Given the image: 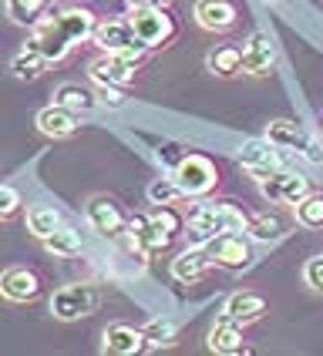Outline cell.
<instances>
[{"instance_id":"19","label":"cell","mask_w":323,"mask_h":356,"mask_svg":"<svg viewBox=\"0 0 323 356\" xmlns=\"http://www.w3.org/2000/svg\"><path fill=\"white\" fill-rule=\"evenodd\" d=\"M148 346L145 333L132 330V326H108L104 330V353H115V356H135Z\"/></svg>"},{"instance_id":"20","label":"cell","mask_w":323,"mask_h":356,"mask_svg":"<svg viewBox=\"0 0 323 356\" xmlns=\"http://www.w3.org/2000/svg\"><path fill=\"white\" fill-rule=\"evenodd\" d=\"M196 20L205 31H229L236 24V7L229 0H199L196 3Z\"/></svg>"},{"instance_id":"3","label":"cell","mask_w":323,"mask_h":356,"mask_svg":"<svg viewBox=\"0 0 323 356\" xmlns=\"http://www.w3.org/2000/svg\"><path fill=\"white\" fill-rule=\"evenodd\" d=\"M98 309V293L95 286H64L51 296V313L64 323L71 319H81V316H91Z\"/></svg>"},{"instance_id":"35","label":"cell","mask_w":323,"mask_h":356,"mask_svg":"<svg viewBox=\"0 0 323 356\" xmlns=\"http://www.w3.org/2000/svg\"><path fill=\"white\" fill-rule=\"evenodd\" d=\"M98 101L101 104H108V108H121V104H125L121 84H98Z\"/></svg>"},{"instance_id":"31","label":"cell","mask_w":323,"mask_h":356,"mask_svg":"<svg viewBox=\"0 0 323 356\" xmlns=\"http://www.w3.org/2000/svg\"><path fill=\"white\" fill-rule=\"evenodd\" d=\"M145 339H148V346H172L175 343V323L172 319H152L145 326Z\"/></svg>"},{"instance_id":"17","label":"cell","mask_w":323,"mask_h":356,"mask_svg":"<svg viewBox=\"0 0 323 356\" xmlns=\"http://www.w3.org/2000/svg\"><path fill=\"white\" fill-rule=\"evenodd\" d=\"M209 266H212L209 252L202 245H192V249H185V252H179V256L172 259V276L179 279V282H199Z\"/></svg>"},{"instance_id":"7","label":"cell","mask_w":323,"mask_h":356,"mask_svg":"<svg viewBox=\"0 0 323 356\" xmlns=\"http://www.w3.org/2000/svg\"><path fill=\"white\" fill-rule=\"evenodd\" d=\"M212 262H219V266H229V269H242V266H249V242L236 232H219L216 238H209L205 245H202Z\"/></svg>"},{"instance_id":"24","label":"cell","mask_w":323,"mask_h":356,"mask_svg":"<svg viewBox=\"0 0 323 356\" xmlns=\"http://www.w3.org/2000/svg\"><path fill=\"white\" fill-rule=\"evenodd\" d=\"M47 3L51 0H7V17L14 24H20V27L38 24L44 17V10H47Z\"/></svg>"},{"instance_id":"2","label":"cell","mask_w":323,"mask_h":356,"mask_svg":"<svg viewBox=\"0 0 323 356\" xmlns=\"http://www.w3.org/2000/svg\"><path fill=\"white\" fill-rule=\"evenodd\" d=\"M145 54H148V47L141 44V47H132V51H115L108 58H98L91 64V78L98 84H128L135 67L145 60Z\"/></svg>"},{"instance_id":"11","label":"cell","mask_w":323,"mask_h":356,"mask_svg":"<svg viewBox=\"0 0 323 356\" xmlns=\"http://www.w3.org/2000/svg\"><path fill=\"white\" fill-rule=\"evenodd\" d=\"M95 44H98L101 51H108V54L141 47V40H139V34H135V27H132V20H108V24H98Z\"/></svg>"},{"instance_id":"34","label":"cell","mask_w":323,"mask_h":356,"mask_svg":"<svg viewBox=\"0 0 323 356\" xmlns=\"http://www.w3.org/2000/svg\"><path fill=\"white\" fill-rule=\"evenodd\" d=\"M303 279H306V286H310V289L323 293V256H313L310 262H306V269H303Z\"/></svg>"},{"instance_id":"12","label":"cell","mask_w":323,"mask_h":356,"mask_svg":"<svg viewBox=\"0 0 323 356\" xmlns=\"http://www.w3.org/2000/svg\"><path fill=\"white\" fill-rule=\"evenodd\" d=\"M27 47L40 51V54L47 58V64H51V60L68 58V51H71L74 44L68 40V34H64L58 24H54V17H51V20H44V24H38V31H34V38H31Z\"/></svg>"},{"instance_id":"27","label":"cell","mask_w":323,"mask_h":356,"mask_svg":"<svg viewBox=\"0 0 323 356\" xmlns=\"http://www.w3.org/2000/svg\"><path fill=\"white\" fill-rule=\"evenodd\" d=\"M27 225H31V232H34L38 238H47L54 229H61V216L54 212V209L38 205V209H31V212H27Z\"/></svg>"},{"instance_id":"15","label":"cell","mask_w":323,"mask_h":356,"mask_svg":"<svg viewBox=\"0 0 323 356\" xmlns=\"http://www.w3.org/2000/svg\"><path fill=\"white\" fill-rule=\"evenodd\" d=\"M209 350H212V353H222V356H236L246 350V346H242V330L233 316L222 313V319L209 330Z\"/></svg>"},{"instance_id":"23","label":"cell","mask_w":323,"mask_h":356,"mask_svg":"<svg viewBox=\"0 0 323 356\" xmlns=\"http://www.w3.org/2000/svg\"><path fill=\"white\" fill-rule=\"evenodd\" d=\"M239 67H242V51L239 47H233V44L216 47V51L209 54V71L219 74V78H233Z\"/></svg>"},{"instance_id":"36","label":"cell","mask_w":323,"mask_h":356,"mask_svg":"<svg viewBox=\"0 0 323 356\" xmlns=\"http://www.w3.org/2000/svg\"><path fill=\"white\" fill-rule=\"evenodd\" d=\"M20 205V195L10 188V185H0V218H10L17 212Z\"/></svg>"},{"instance_id":"9","label":"cell","mask_w":323,"mask_h":356,"mask_svg":"<svg viewBox=\"0 0 323 356\" xmlns=\"http://www.w3.org/2000/svg\"><path fill=\"white\" fill-rule=\"evenodd\" d=\"M266 138L273 141L276 148H297V152H303L306 159L317 161V165L323 161V152L306 138V135H303V128H297L293 121H273V124H269V131H266Z\"/></svg>"},{"instance_id":"38","label":"cell","mask_w":323,"mask_h":356,"mask_svg":"<svg viewBox=\"0 0 323 356\" xmlns=\"http://www.w3.org/2000/svg\"><path fill=\"white\" fill-rule=\"evenodd\" d=\"M266 3H280V0H266Z\"/></svg>"},{"instance_id":"16","label":"cell","mask_w":323,"mask_h":356,"mask_svg":"<svg viewBox=\"0 0 323 356\" xmlns=\"http://www.w3.org/2000/svg\"><path fill=\"white\" fill-rule=\"evenodd\" d=\"M38 128L44 135H51V138H68L74 128H78V111H71V108H64V104H51V108H44L38 115Z\"/></svg>"},{"instance_id":"14","label":"cell","mask_w":323,"mask_h":356,"mask_svg":"<svg viewBox=\"0 0 323 356\" xmlns=\"http://www.w3.org/2000/svg\"><path fill=\"white\" fill-rule=\"evenodd\" d=\"M88 222H91L104 238H118L121 232L128 229V222H125V216L118 212V205L108 202V198H91V202H88Z\"/></svg>"},{"instance_id":"28","label":"cell","mask_w":323,"mask_h":356,"mask_svg":"<svg viewBox=\"0 0 323 356\" xmlns=\"http://www.w3.org/2000/svg\"><path fill=\"white\" fill-rule=\"evenodd\" d=\"M246 229L256 242H276L283 236V222L276 216H253L246 222Z\"/></svg>"},{"instance_id":"10","label":"cell","mask_w":323,"mask_h":356,"mask_svg":"<svg viewBox=\"0 0 323 356\" xmlns=\"http://www.w3.org/2000/svg\"><path fill=\"white\" fill-rule=\"evenodd\" d=\"M273 60H276V54H273V40H269V34H262V31L249 34V40L242 44V71L262 78V74L273 71Z\"/></svg>"},{"instance_id":"26","label":"cell","mask_w":323,"mask_h":356,"mask_svg":"<svg viewBox=\"0 0 323 356\" xmlns=\"http://www.w3.org/2000/svg\"><path fill=\"white\" fill-rule=\"evenodd\" d=\"M54 101L64 104V108H71V111H91V108L98 104V98H95V95H88L81 84H61L58 95H54Z\"/></svg>"},{"instance_id":"6","label":"cell","mask_w":323,"mask_h":356,"mask_svg":"<svg viewBox=\"0 0 323 356\" xmlns=\"http://www.w3.org/2000/svg\"><path fill=\"white\" fill-rule=\"evenodd\" d=\"M260 192L273 205H297L303 198L310 195V185L303 175H293V172H273L269 178L260 181Z\"/></svg>"},{"instance_id":"29","label":"cell","mask_w":323,"mask_h":356,"mask_svg":"<svg viewBox=\"0 0 323 356\" xmlns=\"http://www.w3.org/2000/svg\"><path fill=\"white\" fill-rule=\"evenodd\" d=\"M44 64H47V58L40 51H34V47H27L24 54H17V58L10 60V71L17 78H38L40 71H44Z\"/></svg>"},{"instance_id":"21","label":"cell","mask_w":323,"mask_h":356,"mask_svg":"<svg viewBox=\"0 0 323 356\" xmlns=\"http://www.w3.org/2000/svg\"><path fill=\"white\" fill-rule=\"evenodd\" d=\"M0 296L10 299V302H27V299L38 296V276L27 273V269H7L0 276Z\"/></svg>"},{"instance_id":"30","label":"cell","mask_w":323,"mask_h":356,"mask_svg":"<svg viewBox=\"0 0 323 356\" xmlns=\"http://www.w3.org/2000/svg\"><path fill=\"white\" fill-rule=\"evenodd\" d=\"M297 222L306 229H323V195H306L297 202Z\"/></svg>"},{"instance_id":"4","label":"cell","mask_w":323,"mask_h":356,"mask_svg":"<svg viewBox=\"0 0 323 356\" xmlns=\"http://www.w3.org/2000/svg\"><path fill=\"white\" fill-rule=\"evenodd\" d=\"M128 20H132V27H135V34L145 47H159L175 34V24L168 14H162V7H135L128 14Z\"/></svg>"},{"instance_id":"18","label":"cell","mask_w":323,"mask_h":356,"mask_svg":"<svg viewBox=\"0 0 323 356\" xmlns=\"http://www.w3.org/2000/svg\"><path fill=\"white\" fill-rule=\"evenodd\" d=\"M54 24H58L61 31L68 34V40H71V44H81V40L95 38V31H98V20H95V14H91V10H84V7H74V10H64V14H58V17H54Z\"/></svg>"},{"instance_id":"25","label":"cell","mask_w":323,"mask_h":356,"mask_svg":"<svg viewBox=\"0 0 323 356\" xmlns=\"http://www.w3.org/2000/svg\"><path fill=\"white\" fill-rule=\"evenodd\" d=\"M44 249L47 252H54V256H78L81 252V236L74 232V229H68V225H61V229H54L51 236L44 238Z\"/></svg>"},{"instance_id":"5","label":"cell","mask_w":323,"mask_h":356,"mask_svg":"<svg viewBox=\"0 0 323 356\" xmlns=\"http://www.w3.org/2000/svg\"><path fill=\"white\" fill-rule=\"evenodd\" d=\"M175 181H179V188L185 195H205V192H212L216 188V165L209 159H202V155H189V159H182L175 165Z\"/></svg>"},{"instance_id":"1","label":"cell","mask_w":323,"mask_h":356,"mask_svg":"<svg viewBox=\"0 0 323 356\" xmlns=\"http://www.w3.org/2000/svg\"><path fill=\"white\" fill-rule=\"evenodd\" d=\"M242 222H246L242 212H236L233 205H199L189 216V238L192 245H205L219 232H239Z\"/></svg>"},{"instance_id":"22","label":"cell","mask_w":323,"mask_h":356,"mask_svg":"<svg viewBox=\"0 0 323 356\" xmlns=\"http://www.w3.org/2000/svg\"><path fill=\"white\" fill-rule=\"evenodd\" d=\"M226 316H233L236 323H253L266 313V299L260 293H236V296L226 299Z\"/></svg>"},{"instance_id":"37","label":"cell","mask_w":323,"mask_h":356,"mask_svg":"<svg viewBox=\"0 0 323 356\" xmlns=\"http://www.w3.org/2000/svg\"><path fill=\"white\" fill-rule=\"evenodd\" d=\"M132 3H135V7H162L165 0H132Z\"/></svg>"},{"instance_id":"32","label":"cell","mask_w":323,"mask_h":356,"mask_svg":"<svg viewBox=\"0 0 323 356\" xmlns=\"http://www.w3.org/2000/svg\"><path fill=\"white\" fill-rule=\"evenodd\" d=\"M185 192L179 188V181L175 178H159V181H152L148 185V198L155 202V205H172L175 198H182Z\"/></svg>"},{"instance_id":"8","label":"cell","mask_w":323,"mask_h":356,"mask_svg":"<svg viewBox=\"0 0 323 356\" xmlns=\"http://www.w3.org/2000/svg\"><path fill=\"white\" fill-rule=\"evenodd\" d=\"M276 145L266 138H253V141H246L242 145V152H239V161H242V168L249 172L253 178H269L276 168H280V159H276V152H273Z\"/></svg>"},{"instance_id":"13","label":"cell","mask_w":323,"mask_h":356,"mask_svg":"<svg viewBox=\"0 0 323 356\" xmlns=\"http://www.w3.org/2000/svg\"><path fill=\"white\" fill-rule=\"evenodd\" d=\"M128 236H132V245H135L139 256L159 252V249H165V245L172 242V238L152 222V216H132L128 218Z\"/></svg>"},{"instance_id":"33","label":"cell","mask_w":323,"mask_h":356,"mask_svg":"<svg viewBox=\"0 0 323 356\" xmlns=\"http://www.w3.org/2000/svg\"><path fill=\"white\" fill-rule=\"evenodd\" d=\"M152 222H155V225H159V229H162V232H165L168 238H175V236H179V229H182V218L175 216V212H172L168 205H159V209L152 212Z\"/></svg>"}]
</instances>
